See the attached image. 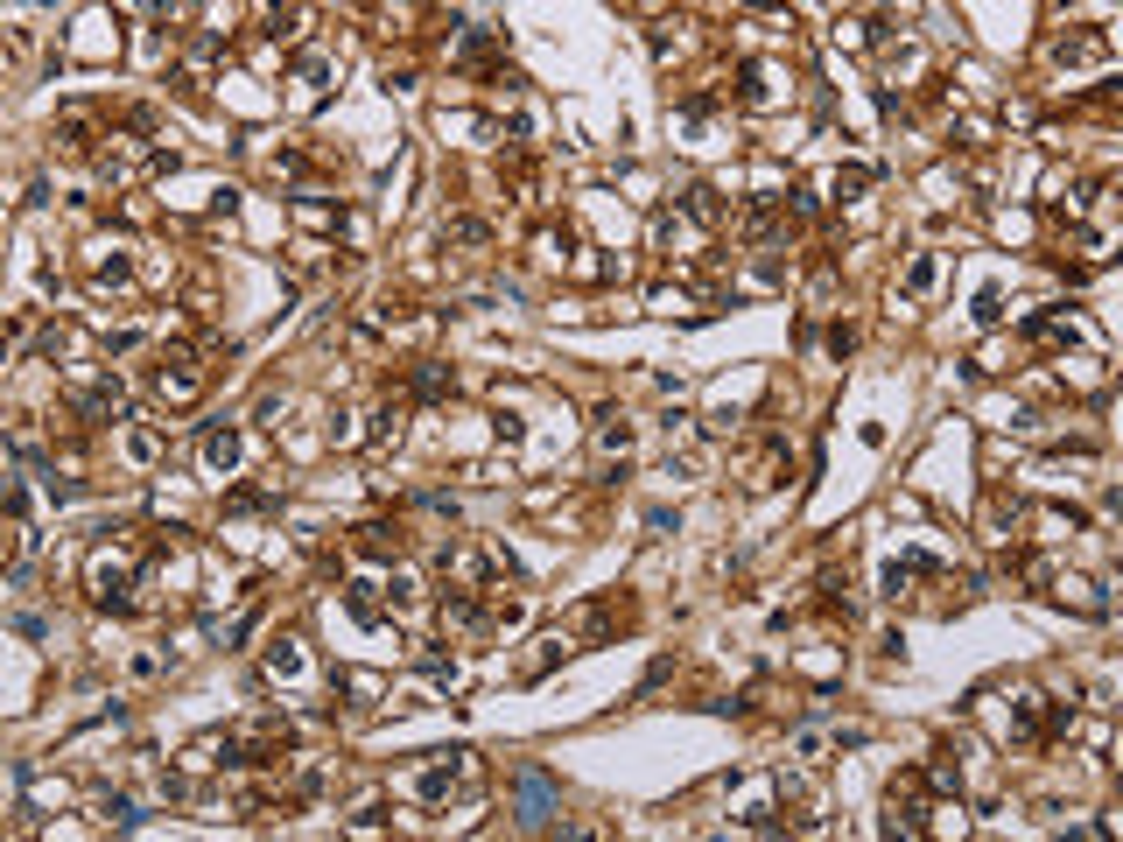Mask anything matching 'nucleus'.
I'll return each instance as SVG.
<instances>
[{"label": "nucleus", "mask_w": 1123, "mask_h": 842, "mask_svg": "<svg viewBox=\"0 0 1123 842\" xmlns=\"http://www.w3.org/2000/svg\"><path fill=\"white\" fill-rule=\"evenodd\" d=\"M597 443H604V450H625V443H632V429H625V421H604Z\"/></svg>", "instance_id": "obj_19"}, {"label": "nucleus", "mask_w": 1123, "mask_h": 842, "mask_svg": "<svg viewBox=\"0 0 1123 842\" xmlns=\"http://www.w3.org/2000/svg\"><path fill=\"white\" fill-rule=\"evenodd\" d=\"M681 211H688V218H702V225H709V218H723V204H716V190H709V183H688V190H681Z\"/></svg>", "instance_id": "obj_11"}, {"label": "nucleus", "mask_w": 1123, "mask_h": 842, "mask_svg": "<svg viewBox=\"0 0 1123 842\" xmlns=\"http://www.w3.org/2000/svg\"><path fill=\"white\" fill-rule=\"evenodd\" d=\"M513 793H520V828H555V786H548V772H534V765H520L513 772Z\"/></svg>", "instance_id": "obj_1"}, {"label": "nucleus", "mask_w": 1123, "mask_h": 842, "mask_svg": "<svg viewBox=\"0 0 1123 842\" xmlns=\"http://www.w3.org/2000/svg\"><path fill=\"white\" fill-rule=\"evenodd\" d=\"M71 407H78L85 421H120V414H127V386H120V379H99V386H78V393H71Z\"/></svg>", "instance_id": "obj_4"}, {"label": "nucleus", "mask_w": 1123, "mask_h": 842, "mask_svg": "<svg viewBox=\"0 0 1123 842\" xmlns=\"http://www.w3.org/2000/svg\"><path fill=\"white\" fill-rule=\"evenodd\" d=\"M618 625H625L618 597H597V604H583V611H576V632H583V639H611Z\"/></svg>", "instance_id": "obj_6"}, {"label": "nucleus", "mask_w": 1123, "mask_h": 842, "mask_svg": "<svg viewBox=\"0 0 1123 842\" xmlns=\"http://www.w3.org/2000/svg\"><path fill=\"white\" fill-rule=\"evenodd\" d=\"M927 281H934V260H913V274H906V295H920Z\"/></svg>", "instance_id": "obj_20"}, {"label": "nucleus", "mask_w": 1123, "mask_h": 842, "mask_svg": "<svg viewBox=\"0 0 1123 842\" xmlns=\"http://www.w3.org/2000/svg\"><path fill=\"white\" fill-rule=\"evenodd\" d=\"M408 393H415V400H443V393H450V365L422 358V365L408 372Z\"/></svg>", "instance_id": "obj_8"}, {"label": "nucleus", "mask_w": 1123, "mask_h": 842, "mask_svg": "<svg viewBox=\"0 0 1123 842\" xmlns=\"http://www.w3.org/2000/svg\"><path fill=\"white\" fill-rule=\"evenodd\" d=\"M450 779H457V758H450V765H429V772H422V800H443Z\"/></svg>", "instance_id": "obj_16"}, {"label": "nucleus", "mask_w": 1123, "mask_h": 842, "mask_svg": "<svg viewBox=\"0 0 1123 842\" xmlns=\"http://www.w3.org/2000/svg\"><path fill=\"white\" fill-rule=\"evenodd\" d=\"M99 814H106V821H113V828H134V821H141V814H134V800H127V793H99Z\"/></svg>", "instance_id": "obj_15"}, {"label": "nucleus", "mask_w": 1123, "mask_h": 842, "mask_svg": "<svg viewBox=\"0 0 1123 842\" xmlns=\"http://www.w3.org/2000/svg\"><path fill=\"white\" fill-rule=\"evenodd\" d=\"M443 246H492V225H478V218H450V225H443Z\"/></svg>", "instance_id": "obj_12"}, {"label": "nucleus", "mask_w": 1123, "mask_h": 842, "mask_svg": "<svg viewBox=\"0 0 1123 842\" xmlns=\"http://www.w3.org/2000/svg\"><path fill=\"white\" fill-rule=\"evenodd\" d=\"M204 464H211V471H232V464H239V436H232V429H204Z\"/></svg>", "instance_id": "obj_9"}, {"label": "nucleus", "mask_w": 1123, "mask_h": 842, "mask_svg": "<svg viewBox=\"0 0 1123 842\" xmlns=\"http://www.w3.org/2000/svg\"><path fill=\"white\" fill-rule=\"evenodd\" d=\"M401 548H408V534L387 527V520H365V527H358V555H401Z\"/></svg>", "instance_id": "obj_7"}, {"label": "nucleus", "mask_w": 1123, "mask_h": 842, "mask_svg": "<svg viewBox=\"0 0 1123 842\" xmlns=\"http://www.w3.org/2000/svg\"><path fill=\"white\" fill-rule=\"evenodd\" d=\"M274 674H302V653H295V639H281V646H274Z\"/></svg>", "instance_id": "obj_18"}, {"label": "nucleus", "mask_w": 1123, "mask_h": 842, "mask_svg": "<svg viewBox=\"0 0 1123 842\" xmlns=\"http://www.w3.org/2000/svg\"><path fill=\"white\" fill-rule=\"evenodd\" d=\"M1102 50H1109L1102 36H1060V50H1053V57H1060V64H1088V57H1102Z\"/></svg>", "instance_id": "obj_13"}, {"label": "nucleus", "mask_w": 1123, "mask_h": 842, "mask_svg": "<svg viewBox=\"0 0 1123 842\" xmlns=\"http://www.w3.org/2000/svg\"><path fill=\"white\" fill-rule=\"evenodd\" d=\"M127 590H134V569H127V562H99V569H92V604H99V611H134Z\"/></svg>", "instance_id": "obj_5"}, {"label": "nucleus", "mask_w": 1123, "mask_h": 842, "mask_svg": "<svg viewBox=\"0 0 1123 842\" xmlns=\"http://www.w3.org/2000/svg\"><path fill=\"white\" fill-rule=\"evenodd\" d=\"M155 393H162V400H176V407H183V400H197V393H204V365H197V351H169V358H162V372H155Z\"/></svg>", "instance_id": "obj_2"}, {"label": "nucleus", "mask_w": 1123, "mask_h": 842, "mask_svg": "<svg viewBox=\"0 0 1123 842\" xmlns=\"http://www.w3.org/2000/svg\"><path fill=\"white\" fill-rule=\"evenodd\" d=\"M892 828H906V835H927V772H906V779H892Z\"/></svg>", "instance_id": "obj_3"}, {"label": "nucleus", "mask_w": 1123, "mask_h": 842, "mask_svg": "<svg viewBox=\"0 0 1123 842\" xmlns=\"http://www.w3.org/2000/svg\"><path fill=\"white\" fill-rule=\"evenodd\" d=\"M443 625H457V632H478V625H485V611H478L464 590H450V597H443Z\"/></svg>", "instance_id": "obj_10"}, {"label": "nucleus", "mask_w": 1123, "mask_h": 842, "mask_svg": "<svg viewBox=\"0 0 1123 842\" xmlns=\"http://www.w3.org/2000/svg\"><path fill=\"white\" fill-rule=\"evenodd\" d=\"M871 183H878V169H836V197H857Z\"/></svg>", "instance_id": "obj_17"}, {"label": "nucleus", "mask_w": 1123, "mask_h": 842, "mask_svg": "<svg viewBox=\"0 0 1123 842\" xmlns=\"http://www.w3.org/2000/svg\"><path fill=\"white\" fill-rule=\"evenodd\" d=\"M57 148H64V155H92V127H85L78 113H71V120H57Z\"/></svg>", "instance_id": "obj_14"}]
</instances>
